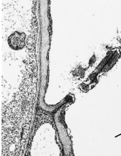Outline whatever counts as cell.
<instances>
[{
  "instance_id": "obj_1",
  "label": "cell",
  "mask_w": 121,
  "mask_h": 156,
  "mask_svg": "<svg viewBox=\"0 0 121 156\" xmlns=\"http://www.w3.org/2000/svg\"><path fill=\"white\" fill-rule=\"evenodd\" d=\"M25 34L17 32L12 35L8 38V44L13 50H21L25 47Z\"/></svg>"
}]
</instances>
